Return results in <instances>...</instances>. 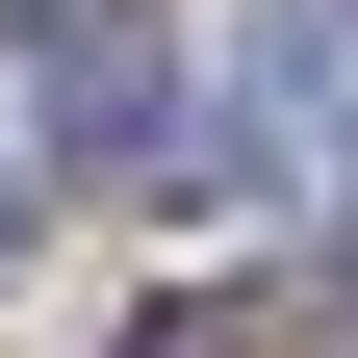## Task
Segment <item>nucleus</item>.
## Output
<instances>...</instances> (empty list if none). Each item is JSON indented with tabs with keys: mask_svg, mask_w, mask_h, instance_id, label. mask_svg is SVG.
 I'll list each match as a JSON object with an SVG mask.
<instances>
[{
	"mask_svg": "<svg viewBox=\"0 0 358 358\" xmlns=\"http://www.w3.org/2000/svg\"><path fill=\"white\" fill-rule=\"evenodd\" d=\"M0 26H26V103L77 154H154V0H0Z\"/></svg>",
	"mask_w": 358,
	"mask_h": 358,
	"instance_id": "1",
	"label": "nucleus"
},
{
	"mask_svg": "<svg viewBox=\"0 0 358 358\" xmlns=\"http://www.w3.org/2000/svg\"><path fill=\"white\" fill-rule=\"evenodd\" d=\"M128 358H282V307H154Z\"/></svg>",
	"mask_w": 358,
	"mask_h": 358,
	"instance_id": "2",
	"label": "nucleus"
},
{
	"mask_svg": "<svg viewBox=\"0 0 358 358\" xmlns=\"http://www.w3.org/2000/svg\"><path fill=\"white\" fill-rule=\"evenodd\" d=\"M0 231H26V205H0Z\"/></svg>",
	"mask_w": 358,
	"mask_h": 358,
	"instance_id": "3",
	"label": "nucleus"
}]
</instances>
